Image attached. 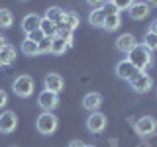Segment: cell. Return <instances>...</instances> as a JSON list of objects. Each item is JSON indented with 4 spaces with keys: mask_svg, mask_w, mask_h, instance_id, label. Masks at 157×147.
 I'll return each instance as SVG.
<instances>
[{
    "mask_svg": "<svg viewBox=\"0 0 157 147\" xmlns=\"http://www.w3.org/2000/svg\"><path fill=\"white\" fill-rule=\"evenodd\" d=\"M39 24H41V16L39 14H26V16L22 18V29H24V33H32V32H36V29H39Z\"/></svg>",
    "mask_w": 157,
    "mask_h": 147,
    "instance_id": "14",
    "label": "cell"
},
{
    "mask_svg": "<svg viewBox=\"0 0 157 147\" xmlns=\"http://www.w3.org/2000/svg\"><path fill=\"white\" fill-rule=\"evenodd\" d=\"M43 37H45V36H43V32H41V29H36V32L28 33V39H32V41H36V43H39Z\"/></svg>",
    "mask_w": 157,
    "mask_h": 147,
    "instance_id": "29",
    "label": "cell"
},
{
    "mask_svg": "<svg viewBox=\"0 0 157 147\" xmlns=\"http://www.w3.org/2000/svg\"><path fill=\"white\" fill-rule=\"evenodd\" d=\"M4 45H6V37L0 33V47H4Z\"/></svg>",
    "mask_w": 157,
    "mask_h": 147,
    "instance_id": "35",
    "label": "cell"
},
{
    "mask_svg": "<svg viewBox=\"0 0 157 147\" xmlns=\"http://www.w3.org/2000/svg\"><path fill=\"white\" fill-rule=\"evenodd\" d=\"M122 26V14H110V16L104 18V26H102V29L108 33H114L118 32Z\"/></svg>",
    "mask_w": 157,
    "mask_h": 147,
    "instance_id": "17",
    "label": "cell"
},
{
    "mask_svg": "<svg viewBox=\"0 0 157 147\" xmlns=\"http://www.w3.org/2000/svg\"><path fill=\"white\" fill-rule=\"evenodd\" d=\"M63 88H65V81H63L61 75H57V73H49V75H45V78H43V90H49V92L59 94V92H63Z\"/></svg>",
    "mask_w": 157,
    "mask_h": 147,
    "instance_id": "10",
    "label": "cell"
},
{
    "mask_svg": "<svg viewBox=\"0 0 157 147\" xmlns=\"http://www.w3.org/2000/svg\"><path fill=\"white\" fill-rule=\"evenodd\" d=\"M108 126V118L106 114H102L100 110L98 112H90V116L86 118V130L90 134H102Z\"/></svg>",
    "mask_w": 157,
    "mask_h": 147,
    "instance_id": "5",
    "label": "cell"
},
{
    "mask_svg": "<svg viewBox=\"0 0 157 147\" xmlns=\"http://www.w3.org/2000/svg\"><path fill=\"white\" fill-rule=\"evenodd\" d=\"M20 49H22V53H26L28 57H37L39 55V49H37V43L32 41V39H24L22 45H20Z\"/></svg>",
    "mask_w": 157,
    "mask_h": 147,
    "instance_id": "22",
    "label": "cell"
},
{
    "mask_svg": "<svg viewBox=\"0 0 157 147\" xmlns=\"http://www.w3.org/2000/svg\"><path fill=\"white\" fill-rule=\"evenodd\" d=\"M114 73H116V77L120 78V81L130 82V81H134V78H136L137 75H140V69H136V67L132 65L130 61H128V59H122V61L116 65Z\"/></svg>",
    "mask_w": 157,
    "mask_h": 147,
    "instance_id": "6",
    "label": "cell"
},
{
    "mask_svg": "<svg viewBox=\"0 0 157 147\" xmlns=\"http://www.w3.org/2000/svg\"><path fill=\"white\" fill-rule=\"evenodd\" d=\"M136 45H137V39H136L134 33H122V36L116 39V49L120 53H130Z\"/></svg>",
    "mask_w": 157,
    "mask_h": 147,
    "instance_id": "13",
    "label": "cell"
},
{
    "mask_svg": "<svg viewBox=\"0 0 157 147\" xmlns=\"http://www.w3.org/2000/svg\"><path fill=\"white\" fill-rule=\"evenodd\" d=\"M16 127H18V116H16V112L6 110V112L0 114V134L10 135V134L16 131Z\"/></svg>",
    "mask_w": 157,
    "mask_h": 147,
    "instance_id": "8",
    "label": "cell"
},
{
    "mask_svg": "<svg viewBox=\"0 0 157 147\" xmlns=\"http://www.w3.org/2000/svg\"><path fill=\"white\" fill-rule=\"evenodd\" d=\"M78 24H81V16H78L77 12H71V10H69V12H65L63 26H67L69 29H73V32H75V29L78 28Z\"/></svg>",
    "mask_w": 157,
    "mask_h": 147,
    "instance_id": "21",
    "label": "cell"
},
{
    "mask_svg": "<svg viewBox=\"0 0 157 147\" xmlns=\"http://www.w3.org/2000/svg\"><path fill=\"white\" fill-rule=\"evenodd\" d=\"M8 106V92L4 88H0V110Z\"/></svg>",
    "mask_w": 157,
    "mask_h": 147,
    "instance_id": "30",
    "label": "cell"
},
{
    "mask_svg": "<svg viewBox=\"0 0 157 147\" xmlns=\"http://www.w3.org/2000/svg\"><path fill=\"white\" fill-rule=\"evenodd\" d=\"M20 2H28V0H20Z\"/></svg>",
    "mask_w": 157,
    "mask_h": 147,
    "instance_id": "37",
    "label": "cell"
},
{
    "mask_svg": "<svg viewBox=\"0 0 157 147\" xmlns=\"http://www.w3.org/2000/svg\"><path fill=\"white\" fill-rule=\"evenodd\" d=\"M112 2L116 4V8L120 10V12H126V10H130V6L136 2V0H112Z\"/></svg>",
    "mask_w": 157,
    "mask_h": 147,
    "instance_id": "28",
    "label": "cell"
},
{
    "mask_svg": "<svg viewBox=\"0 0 157 147\" xmlns=\"http://www.w3.org/2000/svg\"><path fill=\"white\" fill-rule=\"evenodd\" d=\"M104 12H102L100 8H94L90 14H88V24H90L92 28L96 29H102V26H104Z\"/></svg>",
    "mask_w": 157,
    "mask_h": 147,
    "instance_id": "19",
    "label": "cell"
},
{
    "mask_svg": "<svg viewBox=\"0 0 157 147\" xmlns=\"http://www.w3.org/2000/svg\"><path fill=\"white\" fill-rule=\"evenodd\" d=\"M67 147H85V141L82 139H73V141H69Z\"/></svg>",
    "mask_w": 157,
    "mask_h": 147,
    "instance_id": "32",
    "label": "cell"
},
{
    "mask_svg": "<svg viewBox=\"0 0 157 147\" xmlns=\"http://www.w3.org/2000/svg\"><path fill=\"white\" fill-rule=\"evenodd\" d=\"M67 49H69L67 41H63L61 37H53L51 39V49H49V53H51V55L61 57V55H65V53H67Z\"/></svg>",
    "mask_w": 157,
    "mask_h": 147,
    "instance_id": "18",
    "label": "cell"
},
{
    "mask_svg": "<svg viewBox=\"0 0 157 147\" xmlns=\"http://www.w3.org/2000/svg\"><path fill=\"white\" fill-rule=\"evenodd\" d=\"M65 12H67V10H63V8H59V6H49L45 10V14H43V18L49 20V22H53L55 26H59V24H63Z\"/></svg>",
    "mask_w": 157,
    "mask_h": 147,
    "instance_id": "16",
    "label": "cell"
},
{
    "mask_svg": "<svg viewBox=\"0 0 157 147\" xmlns=\"http://www.w3.org/2000/svg\"><path fill=\"white\" fill-rule=\"evenodd\" d=\"M12 90L14 94L20 96V98H29L36 90V82L29 75H18L12 82Z\"/></svg>",
    "mask_w": 157,
    "mask_h": 147,
    "instance_id": "3",
    "label": "cell"
},
{
    "mask_svg": "<svg viewBox=\"0 0 157 147\" xmlns=\"http://www.w3.org/2000/svg\"><path fill=\"white\" fill-rule=\"evenodd\" d=\"M59 127V120L53 112H41L36 120V130L41 135H53Z\"/></svg>",
    "mask_w": 157,
    "mask_h": 147,
    "instance_id": "2",
    "label": "cell"
},
{
    "mask_svg": "<svg viewBox=\"0 0 157 147\" xmlns=\"http://www.w3.org/2000/svg\"><path fill=\"white\" fill-rule=\"evenodd\" d=\"M37 104L43 112H53L59 108V94L49 92V90H41L37 96Z\"/></svg>",
    "mask_w": 157,
    "mask_h": 147,
    "instance_id": "9",
    "label": "cell"
},
{
    "mask_svg": "<svg viewBox=\"0 0 157 147\" xmlns=\"http://www.w3.org/2000/svg\"><path fill=\"white\" fill-rule=\"evenodd\" d=\"M149 12H151V8L147 6L144 0H136V2L130 6V10H128V16L132 20H136V22H141V20H145L149 16Z\"/></svg>",
    "mask_w": 157,
    "mask_h": 147,
    "instance_id": "12",
    "label": "cell"
},
{
    "mask_svg": "<svg viewBox=\"0 0 157 147\" xmlns=\"http://www.w3.org/2000/svg\"><path fill=\"white\" fill-rule=\"evenodd\" d=\"M136 130L141 137H151V135H155V131H157V120L153 116H141L140 120L136 122Z\"/></svg>",
    "mask_w": 157,
    "mask_h": 147,
    "instance_id": "7",
    "label": "cell"
},
{
    "mask_svg": "<svg viewBox=\"0 0 157 147\" xmlns=\"http://www.w3.org/2000/svg\"><path fill=\"white\" fill-rule=\"evenodd\" d=\"M104 104V98H102L100 92H86L85 96H82V108H85L86 112H98L100 110V106Z\"/></svg>",
    "mask_w": 157,
    "mask_h": 147,
    "instance_id": "11",
    "label": "cell"
},
{
    "mask_svg": "<svg viewBox=\"0 0 157 147\" xmlns=\"http://www.w3.org/2000/svg\"><path fill=\"white\" fill-rule=\"evenodd\" d=\"M39 29L43 32V36H45V37L53 39V37H55V32H57V26H55L53 22H49V20L41 18V24H39Z\"/></svg>",
    "mask_w": 157,
    "mask_h": 147,
    "instance_id": "24",
    "label": "cell"
},
{
    "mask_svg": "<svg viewBox=\"0 0 157 147\" xmlns=\"http://www.w3.org/2000/svg\"><path fill=\"white\" fill-rule=\"evenodd\" d=\"M126 59L136 69H140V71H144V73H147L151 67H153V55H151V51H147V49L144 45H140V43H137L130 53H126Z\"/></svg>",
    "mask_w": 157,
    "mask_h": 147,
    "instance_id": "1",
    "label": "cell"
},
{
    "mask_svg": "<svg viewBox=\"0 0 157 147\" xmlns=\"http://www.w3.org/2000/svg\"><path fill=\"white\" fill-rule=\"evenodd\" d=\"M37 49H39V55H45V53H49V49H51V39H49V37H43L41 41L37 43Z\"/></svg>",
    "mask_w": 157,
    "mask_h": 147,
    "instance_id": "27",
    "label": "cell"
},
{
    "mask_svg": "<svg viewBox=\"0 0 157 147\" xmlns=\"http://www.w3.org/2000/svg\"><path fill=\"white\" fill-rule=\"evenodd\" d=\"M130 86L136 94H147V92L153 88V78H151L149 73L140 71V75H137L134 81H130Z\"/></svg>",
    "mask_w": 157,
    "mask_h": 147,
    "instance_id": "4",
    "label": "cell"
},
{
    "mask_svg": "<svg viewBox=\"0 0 157 147\" xmlns=\"http://www.w3.org/2000/svg\"><path fill=\"white\" fill-rule=\"evenodd\" d=\"M141 45H144L147 51H157V36L155 33H151V32H145V36L144 39H141Z\"/></svg>",
    "mask_w": 157,
    "mask_h": 147,
    "instance_id": "25",
    "label": "cell"
},
{
    "mask_svg": "<svg viewBox=\"0 0 157 147\" xmlns=\"http://www.w3.org/2000/svg\"><path fill=\"white\" fill-rule=\"evenodd\" d=\"M106 0H86L88 6H96V8H102V4H104Z\"/></svg>",
    "mask_w": 157,
    "mask_h": 147,
    "instance_id": "31",
    "label": "cell"
},
{
    "mask_svg": "<svg viewBox=\"0 0 157 147\" xmlns=\"http://www.w3.org/2000/svg\"><path fill=\"white\" fill-rule=\"evenodd\" d=\"M147 32H151V33H155V36H157V18L149 22V28H147Z\"/></svg>",
    "mask_w": 157,
    "mask_h": 147,
    "instance_id": "33",
    "label": "cell"
},
{
    "mask_svg": "<svg viewBox=\"0 0 157 147\" xmlns=\"http://www.w3.org/2000/svg\"><path fill=\"white\" fill-rule=\"evenodd\" d=\"M85 147H94V145H92V143H85Z\"/></svg>",
    "mask_w": 157,
    "mask_h": 147,
    "instance_id": "36",
    "label": "cell"
},
{
    "mask_svg": "<svg viewBox=\"0 0 157 147\" xmlns=\"http://www.w3.org/2000/svg\"><path fill=\"white\" fill-rule=\"evenodd\" d=\"M14 26V14L8 8H0V29H8Z\"/></svg>",
    "mask_w": 157,
    "mask_h": 147,
    "instance_id": "23",
    "label": "cell"
},
{
    "mask_svg": "<svg viewBox=\"0 0 157 147\" xmlns=\"http://www.w3.org/2000/svg\"><path fill=\"white\" fill-rule=\"evenodd\" d=\"M144 2H145L149 8H157V0H144Z\"/></svg>",
    "mask_w": 157,
    "mask_h": 147,
    "instance_id": "34",
    "label": "cell"
},
{
    "mask_svg": "<svg viewBox=\"0 0 157 147\" xmlns=\"http://www.w3.org/2000/svg\"><path fill=\"white\" fill-rule=\"evenodd\" d=\"M16 63V47L12 45H4L0 47V67H10Z\"/></svg>",
    "mask_w": 157,
    "mask_h": 147,
    "instance_id": "15",
    "label": "cell"
},
{
    "mask_svg": "<svg viewBox=\"0 0 157 147\" xmlns=\"http://www.w3.org/2000/svg\"><path fill=\"white\" fill-rule=\"evenodd\" d=\"M100 10L104 12V16H110V14H122L120 10L116 8V4L112 2V0H106V2L102 4V8H100Z\"/></svg>",
    "mask_w": 157,
    "mask_h": 147,
    "instance_id": "26",
    "label": "cell"
},
{
    "mask_svg": "<svg viewBox=\"0 0 157 147\" xmlns=\"http://www.w3.org/2000/svg\"><path fill=\"white\" fill-rule=\"evenodd\" d=\"M55 37H61L63 41H67V45H69V49L73 47V43H75V39H73V29H69L67 26H63V24H59V26H57Z\"/></svg>",
    "mask_w": 157,
    "mask_h": 147,
    "instance_id": "20",
    "label": "cell"
}]
</instances>
